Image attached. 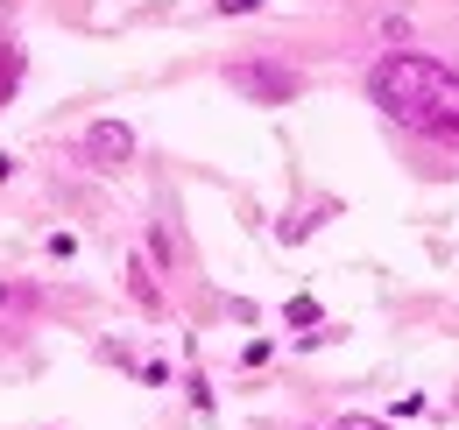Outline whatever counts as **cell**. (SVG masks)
I'll return each mask as SVG.
<instances>
[{
	"label": "cell",
	"instance_id": "8992f818",
	"mask_svg": "<svg viewBox=\"0 0 459 430\" xmlns=\"http://www.w3.org/2000/svg\"><path fill=\"white\" fill-rule=\"evenodd\" d=\"M333 430H389V424H375V417H340Z\"/></svg>",
	"mask_w": 459,
	"mask_h": 430
},
{
	"label": "cell",
	"instance_id": "277c9868",
	"mask_svg": "<svg viewBox=\"0 0 459 430\" xmlns=\"http://www.w3.org/2000/svg\"><path fill=\"white\" fill-rule=\"evenodd\" d=\"M22 85V50L14 43H0V107H7V92Z\"/></svg>",
	"mask_w": 459,
	"mask_h": 430
},
{
	"label": "cell",
	"instance_id": "5b68a950",
	"mask_svg": "<svg viewBox=\"0 0 459 430\" xmlns=\"http://www.w3.org/2000/svg\"><path fill=\"white\" fill-rule=\"evenodd\" d=\"M290 324H318V304L311 297H290Z\"/></svg>",
	"mask_w": 459,
	"mask_h": 430
},
{
	"label": "cell",
	"instance_id": "3957f363",
	"mask_svg": "<svg viewBox=\"0 0 459 430\" xmlns=\"http://www.w3.org/2000/svg\"><path fill=\"white\" fill-rule=\"evenodd\" d=\"M78 156L92 162V169H120V162H134V127H127V120H92L85 142H78Z\"/></svg>",
	"mask_w": 459,
	"mask_h": 430
},
{
	"label": "cell",
	"instance_id": "6da1fadb",
	"mask_svg": "<svg viewBox=\"0 0 459 430\" xmlns=\"http://www.w3.org/2000/svg\"><path fill=\"white\" fill-rule=\"evenodd\" d=\"M368 99L389 113L396 127L459 142V71L438 64V56H417V50L382 56V64L368 71Z\"/></svg>",
	"mask_w": 459,
	"mask_h": 430
},
{
	"label": "cell",
	"instance_id": "7a4b0ae2",
	"mask_svg": "<svg viewBox=\"0 0 459 430\" xmlns=\"http://www.w3.org/2000/svg\"><path fill=\"white\" fill-rule=\"evenodd\" d=\"M227 85L240 92V99H255V107H290L297 92H304V78L290 71V64H276V56H255V64H233Z\"/></svg>",
	"mask_w": 459,
	"mask_h": 430
},
{
	"label": "cell",
	"instance_id": "52a82bcc",
	"mask_svg": "<svg viewBox=\"0 0 459 430\" xmlns=\"http://www.w3.org/2000/svg\"><path fill=\"white\" fill-rule=\"evenodd\" d=\"M262 0H220V14H255Z\"/></svg>",
	"mask_w": 459,
	"mask_h": 430
}]
</instances>
